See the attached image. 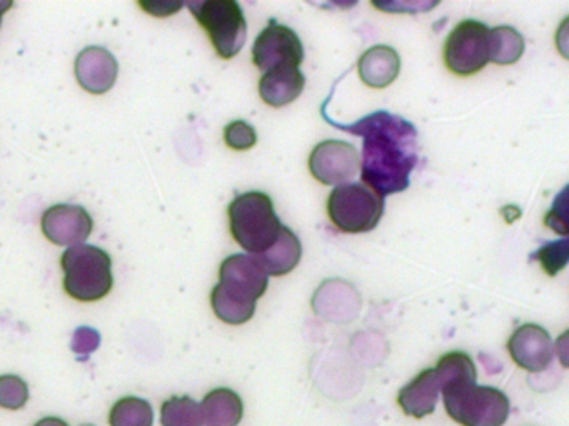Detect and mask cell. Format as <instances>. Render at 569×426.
Returning <instances> with one entry per match:
<instances>
[{
    "label": "cell",
    "mask_w": 569,
    "mask_h": 426,
    "mask_svg": "<svg viewBox=\"0 0 569 426\" xmlns=\"http://www.w3.org/2000/svg\"><path fill=\"white\" fill-rule=\"evenodd\" d=\"M439 393L441 388L436 369L426 368L411 383L402 386L398 395V405L406 415L421 419L435 413Z\"/></svg>",
    "instance_id": "15"
},
{
    "label": "cell",
    "mask_w": 569,
    "mask_h": 426,
    "mask_svg": "<svg viewBox=\"0 0 569 426\" xmlns=\"http://www.w3.org/2000/svg\"><path fill=\"white\" fill-rule=\"evenodd\" d=\"M29 396V385L21 376H0V408L18 412L28 405Z\"/></svg>",
    "instance_id": "24"
},
{
    "label": "cell",
    "mask_w": 569,
    "mask_h": 426,
    "mask_svg": "<svg viewBox=\"0 0 569 426\" xmlns=\"http://www.w3.org/2000/svg\"><path fill=\"white\" fill-rule=\"evenodd\" d=\"M525 37L511 26L489 29V62L512 65L525 53Z\"/></svg>",
    "instance_id": "19"
},
{
    "label": "cell",
    "mask_w": 569,
    "mask_h": 426,
    "mask_svg": "<svg viewBox=\"0 0 569 426\" xmlns=\"http://www.w3.org/2000/svg\"><path fill=\"white\" fill-rule=\"evenodd\" d=\"M34 426H71L68 422H64L62 418H58V416H46V418L39 419Z\"/></svg>",
    "instance_id": "30"
},
{
    "label": "cell",
    "mask_w": 569,
    "mask_h": 426,
    "mask_svg": "<svg viewBox=\"0 0 569 426\" xmlns=\"http://www.w3.org/2000/svg\"><path fill=\"white\" fill-rule=\"evenodd\" d=\"M228 215L232 236L249 255L266 252L282 229L271 196L258 190L236 196L229 203Z\"/></svg>",
    "instance_id": "3"
},
{
    "label": "cell",
    "mask_w": 569,
    "mask_h": 426,
    "mask_svg": "<svg viewBox=\"0 0 569 426\" xmlns=\"http://www.w3.org/2000/svg\"><path fill=\"white\" fill-rule=\"evenodd\" d=\"M326 122L351 135L361 136V180L386 199L411 185L419 162L418 130L405 116L378 110L355 123H339L322 113Z\"/></svg>",
    "instance_id": "1"
},
{
    "label": "cell",
    "mask_w": 569,
    "mask_h": 426,
    "mask_svg": "<svg viewBox=\"0 0 569 426\" xmlns=\"http://www.w3.org/2000/svg\"><path fill=\"white\" fill-rule=\"evenodd\" d=\"M305 87L306 77L299 67H279L259 79V95L269 106L281 109L299 99Z\"/></svg>",
    "instance_id": "14"
},
{
    "label": "cell",
    "mask_w": 569,
    "mask_h": 426,
    "mask_svg": "<svg viewBox=\"0 0 569 426\" xmlns=\"http://www.w3.org/2000/svg\"><path fill=\"white\" fill-rule=\"evenodd\" d=\"M92 216L88 210L81 205H71V203H59L46 210L41 220L42 233L49 242L59 246L82 245L91 236Z\"/></svg>",
    "instance_id": "11"
},
{
    "label": "cell",
    "mask_w": 569,
    "mask_h": 426,
    "mask_svg": "<svg viewBox=\"0 0 569 426\" xmlns=\"http://www.w3.org/2000/svg\"><path fill=\"white\" fill-rule=\"evenodd\" d=\"M508 352L519 368L539 373L548 368L555 356V345L548 329L536 323L518 326L508 339Z\"/></svg>",
    "instance_id": "12"
},
{
    "label": "cell",
    "mask_w": 569,
    "mask_h": 426,
    "mask_svg": "<svg viewBox=\"0 0 569 426\" xmlns=\"http://www.w3.org/2000/svg\"><path fill=\"white\" fill-rule=\"evenodd\" d=\"M81 426H94V425H81Z\"/></svg>",
    "instance_id": "32"
},
{
    "label": "cell",
    "mask_w": 569,
    "mask_h": 426,
    "mask_svg": "<svg viewBox=\"0 0 569 426\" xmlns=\"http://www.w3.org/2000/svg\"><path fill=\"white\" fill-rule=\"evenodd\" d=\"M139 7H141V9H144L146 12L151 13V16L169 17L174 16L176 12H179V10H181L182 7H184V3L158 2V0H149V2H146V0H141V2H139Z\"/></svg>",
    "instance_id": "28"
},
{
    "label": "cell",
    "mask_w": 569,
    "mask_h": 426,
    "mask_svg": "<svg viewBox=\"0 0 569 426\" xmlns=\"http://www.w3.org/2000/svg\"><path fill=\"white\" fill-rule=\"evenodd\" d=\"M531 260H538L541 263L542 270L548 273L549 276H556L559 272L565 270L568 265L569 260V240L561 239L556 242H548L536 250L531 255Z\"/></svg>",
    "instance_id": "23"
},
{
    "label": "cell",
    "mask_w": 569,
    "mask_h": 426,
    "mask_svg": "<svg viewBox=\"0 0 569 426\" xmlns=\"http://www.w3.org/2000/svg\"><path fill=\"white\" fill-rule=\"evenodd\" d=\"M566 190H562L559 195L558 202L555 203L552 210H549L546 215L545 222L552 232L559 233V235H566L568 233V223H566V202H565Z\"/></svg>",
    "instance_id": "27"
},
{
    "label": "cell",
    "mask_w": 569,
    "mask_h": 426,
    "mask_svg": "<svg viewBox=\"0 0 569 426\" xmlns=\"http://www.w3.org/2000/svg\"><path fill=\"white\" fill-rule=\"evenodd\" d=\"M305 60V47L301 39L291 27L269 20L254 45H252V62L262 72L279 69V67H299Z\"/></svg>",
    "instance_id": "9"
},
{
    "label": "cell",
    "mask_w": 569,
    "mask_h": 426,
    "mask_svg": "<svg viewBox=\"0 0 569 426\" xmlns=\"http://www.w3.org/2000/svg\"><path fill=\"white\" fill-rule=\"evenodd\" d=\"M269 275L254 255L236 253L219 268V283L212 288L216 316L228 325H244L254 316L256 303L264 295Z\"/></svg>",
    "instance_id": "2"
},
{
    "label": "cell",
    "mask_w": 569,
    "mask_h": 426,
    "mask_svg": "<svg viewBox=\"0 0 569 426\" xmlns=\"http://www.w3.org/2000/svg\"><path fill=\"white\" fill-rule=\"evenodd\" d=\"M446 412L461 426H502L508 419V396L495 386L478 382L462 383L441 389Z\"/></svg>",
    "instance_id": "5"
},
{
    "label": "cell",
    "mask_w": 569,
    "mask_h": 426,
    "mask_svg": "<svg viewBox=\"0 0 569 426\" xmlns=\"http://www.w3.org/2000/svg\"><path fill=\"white\" fill-rule=\"evenodd\" d=\"M118 75V60L104 47H88L76 59V79L86 92L94 95L109 92Z\"/></svg>",
    "instance_id": "13"
},
{
    "label": "cell",
    "mask_w": 569,
    "mask_h": 426,
    "mask_svg": "<svg viewBox=\"0 0 569 426\" xmlns=\"http://www.w3.org/2000/svg\"><path fill=\"white\" fill-rule=\"evenodd\" d=\"M309 170L322 185H342L361 170V156L352 143L325 140L312 149Z\"/></svg>",
    "instance_id": "10"
},
{
    "label": "cell",
    "mask_w": 569,
    "mask_h": 426,
    "mask_svg": "<svg viewBox=\"0 0 569 426\" xmlns=\"http://www.w3.org/2000/svg\"><path fill=\"white\" fill-rule=\"evenodd\" d=\"M61 266L66 293L78 302H99L114 286L111 256L99 246H71L62 253Z\"/></svg>",
    "instance_id": "4"
},
{
    "label": "cell",
    "mask_w": 569,
    "mask_h": 426,
    "mask_svg": "<svg viewBox=\"0 0 569 426\" xmlns=\"http://www.w3.org/2000/svg\"><path fill=\"white\" fill-rule=\"evenodd\" d=\"M14 3L9 2V0H0V23H2V17L8 12L9 9H12Z\"/></svg>",
    "instance_id": "31"
},
{
    "label": "cell",
    "mask_w": 569,
    "mask_h": 426,
    "mask_svg": "<svg viewBox=\"0 0 569 426\" xmlns=\"http://www.w3.org/2000/svg\"><path fill=\"white\" fill-rule=\"evenodd\" d=\"M385 213V199L365 183H342L328 196V216L345 233H368Z\"/></svg>",
    "instance_id": "7"
},
{
    "label": "cell",
    "mask_w": 569,
    "mask_h": 426,
    "mask_svg": "<svg viewBox=\"0 0 569 426\" xmlns=\"http://www.w3.org/2000/svg\"><path fill=\"white\" fill-rule=\"evenodd\" d=\"M206 426H238L244 416V403L231 388L211 389L201 403Z\"/></svg>",
    "instance_id": "18"
},
{
    "label": "cell",
    "mask_w": 569,
    "mask_h": 426,
    "mask_svg": "<svg viewBox=\"0 0 569 426\" xmlns=\"http://www.w3.org/2000/svg\"><path fill=\"white\" fill-rule=\"evenodd\" d=\"M442 55L455 75L481 72L489 62V27L479 20H462L446 37Z\"/></svg>",
    "instance_id": "8"
},
{
    "label": "cell",
    "mask_w": 569,
    "mask_h": 426,
    "mask_svg": "<svg viewBox=\"0 0 569 426\" xmlns=\"http://www.w3.org/2000/svg\"><path fill=\"white\" fill-rule=\"evenodd\" d=\"M438 6V2L432 3H418V2H411V3H378L375 2L376 9L381 10H388V12H405V13H418L419 10H429L432 9V7Z\"/></svg>",
    "instance_id": "29"
},
{
    "label": "cell",
    "mask_w": 569,
    "mask_h": 426,
    "mask_svg": "<svg viewBox=\"0 0 569 426\" xmlns=\"http://www.w3.org/2000/svg\"><path fill=\"white\" fill-rule=\"evenodd\" d=\"M439 388H451L462 383L478 382L475 362L466 352H449L438 359L436 365Z\"/></svg>",
    "instance_id": "20"
},
{
    "label": "cell",
    "mask_w": 569,
    "mask_h": 426,
    "mask_svg": "<svg viewBox=\"0 0 569 426\" xmlns=\"http://www.w3.org/2000/svg\"><path fill=\"white\" fill-rule=\"evenodd\" d=\"M254 256L268 275H288L301 262V240L289 226L282 225L276 242L266 252Z\"/></svg>",
    "instance_id": "17"
},
{
    "label": "cell",
    "mask_w": 569,
    "mask_h": 426,
    "mask_svg": "<svg viewBox=\"0 0 569 426\" xmlns=\"http://www.w3.org/2000/svg\"><path fill=\"white\" fill-rule=\"evenodd\" d=\"M111 426H152L154 412L151 403L138 396H124L112 405L109 412Z\"/></svg>",
    "instance_id": "21"
},
{
    "label": "cell",
    "mask_w": 569,
    "mask_h": 426,
    "mask_svg": "<svg viewBox=\"0 0 569 426\" xmlns=\"http://www.w3.org/2000/svg\"><path fill=\"white\" fill-rule=\"evenodd\" d=\"M99 345H101V335L91 326L76 329L74 336H72V349L82 358H88L92 352L99 348Z\"/></svg>",
    "instance_id": "26"
},
{
    "label": "cell",
    "mask_w": 569,
    "mask_h": 426,
    "mask_svg": "<svg viewBox=\"0 0 569 426\" xmlns=\"http://www.w3.org/2000/svg\"><path fill=\"white\" fill-rule=\"evenodd\" d=\"M224 142L229 149L242 152V150L252 149L258 143V132L246 120H232L224 126Z\"/></svg>",
    "instance_id": "25"
},
{
    "label": "cell",
    "mask_w": 569,
    "mask_h": 426,
    "mask_svg": "<svg viewBox=\"0 0 569 426\" xmlns=\"http://www.w3.org/2000/svg\"><path fill=\"white\" fill-rule=\"evenodd\" d=\"M199 26L208 32L216 53L231 60L241 52L248 37V22L234 0H196L188 3Z\"/></svg>",
    "instance_id": "6"
},
{
    "label": "cell",
    "mask_w": 569,
    "mask_h": 426,
    "mask_svg": "<svg viewBox=\"0 0 569 426\" xmlns=\"http://www.w3.org/2000/svg\"><path fill=\"white\" fill-rule=\"evenodd\" d=\"M358 72L365 85L386 89L401 72V57L389 45H375L362 53Z\"/></svg>",
    "instance_id": "16"
},
{
    "label": "cell",
    "mask_w": 569,
    "mask_h": 426,
    "mask_svg": "<svg viewBox=\"0 0 569 426\" xmlns=\"http://www.w3.org/2000/svg\"><path fill=\"white\" fill-rule=\"evenodd\" d=\"M201 405L191 396H172L161 405V426H202Z\"/></svg>",
    "instance_id": "22"
}]
</instances>
